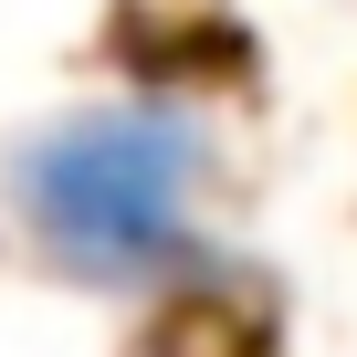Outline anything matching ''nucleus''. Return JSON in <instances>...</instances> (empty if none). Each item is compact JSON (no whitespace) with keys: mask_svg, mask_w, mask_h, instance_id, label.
Wrapping results in <instances>:
<instances>
[{"mask_svg":"<svg viewBox=\"0 0 357 357\" xmlns=\"http://www.w3.org/2000/svg\"><path fill=\"white\" fill-rule=\"evenodd\" d=\"M231 137L190 84H95L0 137V231L11 252L126 315H200L242 294Z\"/></svg>","mask_w":357,"mask_h":357,"instance_id":"1","label":"nucleus"}]
</instances>
